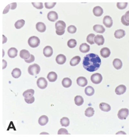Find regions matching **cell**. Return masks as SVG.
<instances>
[{
	"label": "cell",
	"mask_w": 129,
	"mask_h": 137,
	"mask_svg": "<svg viewBox=\"0 0 129 137\" xmlns=\"http://www.w3.org/2000/svg\"><path fill=\"white\" fill-rule=\"evenodd\" d=\"M57 4L56 2H52V3H47L46 2L45 3V6L46 8L47 9H52L55 6L56 4Z\"/></svg>",
	"instance_id": "60d3db41"
},
{
	"label": "cell",
	"mask_w": 129,
	"mask_h": 137,
	"mask_svg": "<svg viewBox=\"0 0 129 137\" xmlns=\"http://www.w3.org/2000/svg\"><path fill=\"white\" fill-rule=\"evenodd\" d=\"M94 42L98 46H102L105 42V38L102 35H97L94 38Z\"/></svg>",
	"instance_id": "5bb4252c"
},
{
	"label": "cell",
	"mask_w": 129,
	"mask_h": 137,
	"mask_svg": "<svg viewBox=\"0 0 129 137\" xmlns=\"http://www.w3.org/2000/svg\"><path fill=\"white\" fill-rule=\"evenodd\" d=\"M63 86L66 88H68L72 85V81L71 79L69 78H65L62 81Z\"/></svg>",
	"instance_id": "4316f807"
},
{
	"label": "cell",
	"mask_w": 129,
	"mask_h": 137,
	"mask_svg": "<svg viewBox=\"0 0 129 137\" xmlns=\"http://www.w3.org/2000/svg\"><path fill=\"white\" fill-rule=\"evenodd\" d=\"M91 81L93 84H100L103 80L102 75L97 73L91 75Z\"/></svg>",
	"instance_id": "277c9868"
},
{
	"label": "cell",
	"mask_w": 129,
	"mask_h": 137,
	"mask_svg": "<svg viewBox=\"0 0 129 137\" xmlns=\"http://www.w3.org/2000/svg\"><path fill=\"white\" fill-rule=\"evenodd\" d=\"M125 19L127 22H129V11H127L124 15Z\"/></svg>",
	"instance_id": "bcb514c9"
},
{
	"label": "cell",
	"mask_w": 129,
	"mask_h": 137,
	"mask_svg": "<svg viewBox=\"0 0 129 137\" xmlns=\"http://www.w3.org/2000/svg\"><path fill=\"white\" fill-rule=\"evenodd\" d=\"M24 100H25V101H26V102L28 104H32L34 102L35 99H34V97L33 96V97L30 98H25Z\"/></svg>",
	"instance_id": "7bdbcfd3"
},
{
	"label": "cell",
	"mask_w": 129,
	"mask_h": 137,
	"mask_svg": "<svg viewBox=\"0 0 129 137\" xmlns=\"http://www.w3.org/2000/svg\"><path fill=\"white\" fill-rule=\"evenodd\" d=\"M77 83L79 86L84 87L87 85L88 81L85 77H80L77 79Z\"/></svg>",
	"instance_id": "8fae6325"
},
{
	"label": "cell",
	"mask_w": 129,
	"mask_h": 137,
	"mask_svg": "<svg viewBox=\"0 0 129 137\" xmlns=\"http://www.w3.org/2000/svg\"><path fill=\"white\" fill-rule=\"evenodd\" d=\"M18 51L14 47H12L9 48L8 51V55L9 58H13L17 57L18 55Z\"/></svg>",
	"instance_id": "e0dca14e"
},
{
	"label": "cell",
	"mask_w": 129,
	"mask_h": 137,
	"mask_svg": "<svg viewBox=\"0 0 129 137\" xmlns=\"http://www.w3.org/2000/svg\"><path fill=\"white\" fill-rule=\"evenodd\" d=\"M33 6L34 8H36V9H41L43 8V3L42 2H39V3H32Z\"/></svg>",
	"instance_id": "ab89813d"
},
{
	"label": "cell",
	"mask_w": 129,
	"mask_h": 137,
	"mask_svg": "<svg viewBox=\"0 0 129 137\" xmlns=\"http://www.w3.org/2000/svg\"><path fill=\"white\" fill-rule=\"evenodd\" d=\"M34 60H35V58H34V56L33 55L31 54L30 58L28 59L25 60V61L26 63H32L33 61H34Z\"/></svg>",
	"instance_id": "ee69618b"
},
{
	"label": "cell",
	"mask_w": 129,
	"mask_h": 137,
	"mask_svg": "<svg viewBox=\"0 0 129 137\" xmlns=\"http://www.w3.org/2000/svg\"><path fill=\"white\" fill-rule=\"evenodd\" d=\"M20 57L24 60L28 59L30 58L31 55L28 51L26 49H23L20 52Z\"/></svg>",
	"instance_id": "ac0fdd59"
},
{
	"label": "cell",
	"mask_w": 129,
	"mask_h": 137,
	"mask_svg": "<svg viewBox=\"0 0 129 137\" xmlns=\"http://www.w3.org/2000/svg\"><path fill=\"white\" fill-rule=\"evenodd\" d=\"M10 5H11L10 9H15L16 8V7H17V3H12L10 4Z\"/></svg>",
	"instance_id": "c3c4849f"
},
{
	"label": "cell",
	"mask_w": 129,
	"mask_h": 137,
	"mask_svg": "<svg viewBox=\"0 0 129 137\" xmlns=\"http://www.w3.org/2000/svg\"><path fill=\"white\" fill-rule=\"evenodd\" d=\"M41 68L38 64H34L28 67V73L31 75H36L39 74Z\"/></svg>",
	"instance_id": "7a4b0ae2"
},
{
	"label": "cell",
	"mask_w": 129,
	"mask_h": 137,
	"mask_svg": "<svg viewBox=\"0 0 129 137\" xmlns=\"http://www.w3.org/2000/svg\"><path fill=\"white\" fill-rule=\"evenodd\" d=\"M129 110L127 108H122L118 111L117 116L121 120L126 119L129 115Z\"/></svg>",
	"instance_id": "8992f818"
},
{
	"label": "cell",
	"mask_w": 129,
	"mask_h": 137,
	"mask_svg": "<svg viewBox=\"0 0 129 137\" xmlns=\"http://www.w3.org/2000/svg\"><path fill=\"white\" fill-rule=\"evenodd\" d=\"M28 45L30 47L36 48L38 47L40 43V41L38 37L36 36H32L30 37L28 41Z\"/></svg>",
	"instance_id": "3957f363"
},
{
	"label": "cell",
	"mask_w": 129,
	"mask_h": 137,
	"mask_svg": "<svg viewBox=\"0 0 129 137\" xmlns=\"http://www.w3.org/2000/svg\"><path fill=\"white\" fill-rule=\"evenodd\" d=\"M125 32L123 29H118L116 30L114 33V36L117 39H121L125 36Z\"/></svg>",
	"instance_id": "44dd1931"
},
{
	"label": "cell",
	"mask_w": 129,
	"mask_h": 137,
	"mask_svg": "<svg viewBox=\"0 0 129 137\" xmlns=\"http://www.w3.org/2000/svg\"><path fill=\"white\" fill-rule=\"evenodd\" d=\"M47 17L48 20L52 22L56 21L58 18V16L57 12L53 11H51L48 13Z\"/></svg>",
	"instance_id": "9c48e42d"
},
{
	"label": "cell",
	"mask_w": 129,
	"mask_h": 137,
	"mask_svg": "<svg viewBox=\"0 0 129 137\" xmlns=\"http://www.w3.org/2000/svg\"><path fill=\"white\" fill-rule=\"evenodd\" d=\"M94 112L95 111L93 108L92 107H89L85 111V115L87 117L90 118L93 116L94 114Z\"/></svg>",
	"instance_id": "d6a6232c"
},
{
	"label": "cell",
	"mask_w": 129,
	"mask_h": 137,
	"mask_svg": "<svg viewBox=\"0 0 129 137\" xmlns=\"http://www.w3.org/2000/svg\"><path fill=\"white\" fill-rule=\"evenodd\" d=\"M93 30L95 32L100 33H103L105 32V29L102 25L96 24L93 26Z\"/></svg>",
	"instance_id": "603a6c76"
},
{
	"label": "cell",
	"mask_w": 129,
	"mask_h": 137,
	"mask_svg": "<svg viewBox=\"0 0 129 137\" xmlns=\"http://www.w3.org/2000/svg\"><path fill=\"white\" fill-rule=\"evenodd\" d=\"M93 14L97 17H100L103 14V8L100 6H96L93 9Z\"/></svg>",
	"instance_id": "2e32d148"
},
{
	"label": "cell",
	"mask_w": 129,
	"mask_h": 137,
	"mask_svg": "<svg viewBox=\"0 0 129 137\" xmlns=\"http://www.w3.org/2000/svg\"><path fill=\"white\" fill-rule=\"evenodd\" d=\"M75 104L78 106H80L83 105L84 103V99L82 96L77 95L74 99Z\"/></svg>",
	"instance_id": "1f68e13d"
},
{
	"label": "cell",
	"mask_w": 129,
	"mask_h": 137,
	"mask_svg": "<svg viewBox=\"0 0 129 137\" xmlns=\"http://www.w3.org/2000/svg\"><path fill=\"white\" fill-rule=\"evenodd\" d=\"M7 41V38L4 35H3V44L6 43Z\"/></svg>",
	"instance_id": "816d5d0a"
},
{
	"label": "cell",
	"mask_w": 129,
	"mask_h": 137,
	"mask_svg": "<svg viewBox=\"0 0 129 137\" xmlns=\"http://www.w3.org/2000/svg\"><path fill=\"white\" fill-rule=\"evenodd\" d=\"M2 61H3V69H4L7 67V62L4 60H3Z\"/></svg>",
	"instance_id": "f907efd6"
},
{
	"label": "cell",
	"mask_w": 129,
	"mask_h": 137,
	"mask_svg": "<svg viewBox=\"0 0 129 137\" xmlns=\"http://www.w3.org/2000/svg\"><path fill=\"white\" fill-rule=\"evenodd\" d=\"M56 61L59 65H63L66 62V57L63 54L58 55L56 57Z\"/></svg>",
	"instance_id": "9a60e30c"
},
{
	"label": "cell",
	"mask_w": 129,
	"mask_h": 137,
	"mask_svg": "<svg viewBox=\"0 0 129 137\" xmlns=\"http://www.w3.org/2000/svg\"><path fill=\"white\" fill-rule=\"evenodd\" d=\"M80 51L83 53H86L90 51V47L86 43H82L80 46Z\"/></svg>",
	"instance_id": "ffe728a7"
},
{
	"label": "cell",
	"mask_w": 129,
	"mask_h": 137,
	"mask_svg": "<svg viewBox=\"0 0 129 137\" xmlns=\"http://www.w3.org/2000/svg\"><path fill=\"white\" fill-rule=\"evenodd\" d=\"M34 94V90L33 89H30L24 91L23 94V96L26 98H30L33 97Z\"/></svg>",
	"instance_id": "f1b7e54d"
},
{
	"label": "cell",
	"mask_w": 129,
	"mask_h": 137,
	"mask_svg": "<svg viewBox=\"0 0 129 137\" xmlns=\"http://www.w3.org/2000/svg\"><path fill=\"white\" fill-rule=\"evenodd\" d=\"M37 85L39 88L43 90L46 88L48 85V83L45 78L41 77L39 78L37 80Z\"/></svg>",
	"instance_id": "5b68a950"
},
{
	"label": "cell",
	"mask_w": 129,
	"mask_h": 137,
	"mask_svg": "<svg viewBox=\"0 0 129 137\" xmlns=\"http://www.w3.org/2000/svg\"><path fill=\"white\" fill-rule=\"evenodd\" d=\"M57 75L54 72H50L47 76V78L48 81L51 82H53L56 81L57 79Z\"/></svg>",
	"instance_id": "7402d4cb"
},
{
	"label": "cell",
	"mask_w": 129,
	"mask_h": 137,
	"mask_svg": "<svg viewBox=\"0 0 129 137\" xmlns=\"http://www.w3.org/2000/svg\"><path fill=\"white\" fill-rule=\"evenodd\" d=\"M10 9V5H8L7 7H6V8L3 10V14H5L9 12V9Z\"/></svg>",
	"instance_id": "7dc6e473"
},
{
	"label": "cell",
	"mask_w": 129,
	"mask_h": 137,
	"mask_svg": "<svg viewBox=\"0 0 129 137\" xmlns=\"http://www.w3.org/2000/svg\"><path fill=\"white\" fill-rule=\"evenodd\" d=\"M77 45V42L75 39H70L67 42V46L70 48L75 47Z\"/></svg>",
	"instance_id": "8d00e7d4"
},
{
	"label": "cell",
	"mask_w": 129,
	"mask_h": 137,
	"mask_svg": "<svg viewBox=\"0 0 129 137\" xmlns=\"http://www.w3.org/2000/svg\"><path fill=\"white\" fill-rule=\"evenodd\" d=\"M58 134H69L68 132L66 129L65 128H61L59 130L58 132Z\"/></svg>",
	"instance_id": "b9f144b4"
},
{
	"label": "cell",
	"mask_w": 129,
	"mask_h": 137,
	"mask_svg": "<svg viewBox=\"0 0 129 137\" xmlns=\"http://www.w3.org/2000/svg\"><path fill=\"white\" fill-rule=\"evenodd\" d=\"M99 107L101 110L104 112H109L111 110L110 105L105 103H101L100 104Z\"/></svg>",
	"instance_id": "d4e9b609"
},
{
	"label": "cell",
	"mask_w": 129,
	"mask_h": 137,
	"mask_svg": "<svg viewBox=\"0 0 129 137\" xmlns=\"http://www.w3.org/2000/svg\"><path fill=\"white\" fill-rule=\"evenodd\" d=\"M95 34L93 33H91L87 36L86 38V40L87 42L90 44V45H93L95 43L94 42V38L95 37Z\"/></svg>",
	"instance_id": "e575fe53"
},
{
	"label": "cell",
	"mask_w": 129,
	"mask_h": 137,
	"mask_svg": "<svg viewBox=\"0 0 129 137\" xmlns=\"http://www.w3.org/2000/svg\"><path fill=\"white\" fill-rule=\"evenodd\" d=\"M113 65L116 69L119 70L122 67V61L119 59L116 58L113 61Z\"/></svg>",
	"instance_id": "cb8c5ba5"
},
{
	"label": "cell",
	"mask_w": 129,
	"mask_h": 137,
	"mask_svg": "<svg viewBox=\"0 0 129 137\" xmlns=\"http://www.w3.org/2000/svg\"><path fill=\"white\" fill-rule=\"evenodd\" d=\"M25 24V21L24 20L20 19L18 20L14 24V26L17 29H20L24 26Z\"/></svg>",
	"instance_id": "d590c367"
},
{
	"label": "cell",
	"mask_w": 129,
	"mask_h": 137,
	"mask_svg": "<svg viewBox=\"0 0 129 137\" xmlns=\"http://www.w3.org/2000/svg\"><path fill=\"white\" fill-rule=\"evenodd\" d=\"M103 24L106 27L110 28L113 25V21L111 17L109 16H106L103 19Z\"/></svg>",
	"instance_id": "ba28073f"
},
{
	"label": "cell",
	"mask_w": 129,
	"mask_h": 137,
	"mask_svg": "<svg viewBox=\"0 0 129 137\" xmlns=\"http://www.w3.org/2000/svg\"><path fill=\"white\" fill-rule=\"evenodd\" d=\"M53 50L50 46H46L43 49V54L46 57H50L52 55Z\"/></svg>",
	"instance_id": "30bf717a"
},
{
	"label": "cell",
	"mask_w": 129,
	"mask_h": 137,
	"mask_svg": "<svg viewBox=\"0 0 129 137\" xmlns=\"http://www.w3.org/2000/svg\"><path fill=\"white\" fill-rule=\"evenodd\" d=\"M85 93L88 96H92L95 93V90L92 87L88 86L85 89Z\"/></svg>",
	"instance_id": "4dcf8cb0"
},
{
	"label": "cell",
	"mask_w": 129,
	"mask_h": 137,
	"mask_svg": "<svg viewBox=\"0 0 129 137\" xmlns=\"http://www.w3.org/2000/svg\"><path fill=\"white\" fill-rule=\"evenodd\" d=\"M128 3L127 2H124V3H121V2H118L117 3V7L118 9H124L126 8Z\"/></svg>",
	"instance_id": "74e56055"
},
{
	"label": "cell",
	"mask_w": 129,
	"mask_h": 137,
	"mask_svg": "<svg viewBox=\"0 0 129 137\" xmlns=\"http://www.w3.org/2000/svg\"><path fill=\"white\" fill-rule=\"evenodd\" d=\"M12 75L13 77L15 79H18L21 76V71L19 68H14L12 71Z\"/></svg>",
	"instance_id": "f546056e"
},
{
	"label": "cell",
	"mask_w": 129,
	"mask_h": 137,
	"mask_svg": "<svg viewBox=\"0 0 129 137\" xmlns=\"http://www.w3.org/2000/svg\"><path fill=\"white\" fill-rule=\"evenodd\" d=\"M55 27L56 30L59 32L64 31L66 27V24L64 22L59 21L55 23Z\"/></svg>",
	"instance_id": "52a82bcc"
},
{
	"label": "cell",
	"mask_w": 129,
	"mask_h": 137,
	"mask_svg": "<svg viewBox=\"0 0 129 137\" xmlns=\"http://www.w3.org/2000/svg\"><path fill=\"white\" fill-rule=\"evenodd\" d=\"M121 22H122V24L124 26H129V22H127L125 20V19L124 15L122 16V18H121Z\"/></svg>",
	"instance_id": "f6af8a7d"
},
{
	"label": "cell",
	"mask_w": 129,
	"mask_h": 137,
	"mask_svg": "<svg viewBox=\"0 0 129 137\" xmlns=\"http://www.w3.org/2000/svg\"><path fill=\"white\" fill-rule=\"evenodd\" d=\"M100 53L103 58H107L110 55L111 51L108 47H103L100 50Z\"/></svg>",
	"instance_id": "4fadbf2b"
},
{
	"label": "cell",
	"mask_w": 129,
	"mask_h": 137,
	"mask_svg": "<svg viewBox=\"0 0 129 137\" xmlns=\"http://www.w3.org/2000/svg\"><path fill=\"white\" fill-rule=\"evenodd\" d=\"M36 28L37 31L41 33L44 32L46 29V25L42 22H38L36 24Z\"/></svg>",
	"instance_id": "d6986e66"
},
{
	"label": "cell",
	"mask_w": 129,
	"mask_h": 137,
	"mask_svg": "<svg viewBox=\"0 0 129 137\" xmlns=\"http://www.w3.org/2000/svg\"><path fill=\"white\" fill-rule=\"evenodd\" d=\"M65 32V30L64 31H62V32H59V31L56 30V33L58 35H62Z\"/></svg>",
	"instance_id": "681fc988"
},
{
	"label": "cell",
	"mask_w": 129,
	"mask_h": 137,
	"mask_svg": "<svg viewBox=\"0 0 129 137\" xmlns=\"http://www.w3.org/2000/svg\"><path fill=\"white\" fill-rule=\"evenodd\" d=\"M126 87L124 85H121L117 87L115 89V92L118 95L123 94L126 92Z\"/></svg>",
	"instance_id": "7c38bea8"
},
{
	"label": "cell",
	"mask_w": 129,
	"mask_h": 137,
	"mask_svg": "<svg viewBox=\"0 0 129 137\" xmlns=\"http://www.w3.org/2000/svg\"><path fill=\"white\" fill-rule=\"evenodd\" d=\"M60 124L62 126L67 127L70 124V120L67 117H64L61 119Z\"/></svg>",
	"instance_id": "836d02e7"
},
{
	"label": "cell",
	"mask_w": 129,
	"mask_h": 137,
	"mask_svg": "<svg viewBox=\"0 0 129 137\" xmlns=\"http://www.w3.org/2000/svg\"><path fill=\"white\" fill-rule=\"evenodd\" d=\"M81 61V58L78 56H75L71 60L70 62L71 66H75L78 65Z\"/></svg>",
	"instance_id": "83f0119b"
},
{
	"label": "cell",
	"mask_w": 129,
	"mask_h": 137,
	"mask_svg": "<svg viewBox=\"0 0 129 137\" xmlns=\"http://www.w3.org/2000/svg\"><path fill=\"white\" fill-rule=\"evenodd\" d=\"M67 30L70 33L74 34L77 32V28L73 25H71L67 27Z\"/></svg>",
	"instance_id": "f35d334b"
},
{
	"label": "cell",
	"mask_w": 129,
	"mask_h": 137,
	"mask_svg": "<svg viewBox=\"0 0 129 137\" xmlns=\"http://www.w3.org/2000/svg\"><path fill=\"white\" fill-rule=\"evenodd\" d=\"M101 65V60L98 55L90 53L86 55L83 61L84 68L88 71L93 72L99 69Z\"/></svg>",
	"instance_id": "6da1fadb"
},
{
	"label": "cell",
	"mask_w": 129,
	"mask_h": 137,
	"mask_svg": "<svg viewBox=\"0 0 129 137\" xmlns=\"http://www.w3.org/2000/svg\"><path fill=\"white\" fill-rule=\"evenodd\" d=\"M48 118L47 116L43 115L41 116L38 119V123L40 125L44 126L48 123Z\"/></svg>",
	"instance_id": "484cf974"
}]
</instances>
